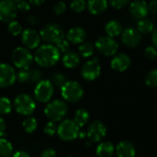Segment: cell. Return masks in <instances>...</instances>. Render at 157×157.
Here are the masks:
<instances>
[{
    "label": "cell",
    "instance_id": "obj_1",
    "mask_svg": "<svg viewBox=\"0 0 157 157\" xmlns=\"http://www.w3.org/2000/svg\"><path fill=\"white\" fill-rule=\"evenodd\" d=\"M60 55L61 52L56 46L52 44H44L37 48L33 59L39 66L49 68L58 63Z\"/></svg>",
    "mask_w": 157,
    "mask_h": 157
},
{
    "label": "cell",
    "instance_id": "obj_2",
    "mask_svg": "<svg viewBox=\"0 0 157 157\" xmlns=\"http://www.w3.org/2000/svg\"><path fill=\"white\" fill-rule=\"evenodd\" d=\"M68 112V107L63 100L55 99L47 104L44 109L46 117L51 121H62Z\"/></svg>",
    "mask_w": 157,
    "mask_h": 157
},
{
    "label": "cell",
    "instance_id": "obj_3",
    "mask_svg": "<svg viewBox=\"0 0 157 157\" xmlns=\"http://www.w3.org/2000/svg\"><path fill=\"white\" fill-rule=\"evenodd\" d=\"M41 40L49 44H56L64 39V31L63 28L55 23H49L45 25L40 32Z\"/></svg>",
    "mask_w": 157,
    "mask_h": 157
},
{
    "label": "cell",
    "instance_id": "obj_4",
    "mask_svg": "<svg viewBox=\"0 0 157 157\" xmlns=\"http://www.w3.org/2000/svg\"><path fill=\"white\" fill-rule=\"evenodd\" d=\"M61 94L64 100L74 103L81 99L84 90L79 83L75 81H66V83L61 87Z\"/></svg>",
    "mask_w": 157,
    "mask_h": 157
},
{
    "label": "cell",
    "instance_id": "obj_5",
    "mask_svg": "<svg viewBox=\"0 0 157 157\" xmlns=\"http://www.w3.org/2000/svg\"><path fill=\"white\" fill-rule=\"evenodd\" d=\"M12 62L14 65L20 70L22 69H29V66L33 62V55L27 48L17 47L16 48L11 55Z\"/></svg>",
    "mask_w": 157,
    "mask_h": 157
},
{
    "label": "cell",
    "instance_id": "obj_6",
    "mask_svg": "<svg viewBox=\"0 0 157 157\" xmlns=\"http://www.w3.org/2000/svg\"><path fill=\"white\" fill-rule=\"evenodd\" d=\"M14 106L17 112L23 116L31 115L36 109L35 100L28 94L17 95L14 100Z\"/></svg>",
    "mask_w": 157,
    "mask_h": 157
},
{
    "label": "cell",
    "instance_id": "obj_7",
    "mask_svg": "<svg viewBox=\"0 0 157 157\" xmlns=\"http://www.w3.org/2000/svg\"><path fill=\"white\" fill-rule=\"evenodd\" d=\"M57 133L63 141L69 142L76 139L79 136L80 131H79V127L75 122V121L67 119V120H63L60 123L57 129Z\"/></svg>",
    "mask_w": 157,
    "mask_h": 157
},
{
    "label": "cell",
    "instance_id": "obj_8",
    "mask_svg": "<svg viewBox=\"0 0 157 157\" xmlns=\"http://www.w3.org/2000/svg\"><path fill=\"white\" fill-rule=\"evenodd\" d=\"M54 86L50 80H40L34 89V97L40 103L49 102L53 95Z\"/></svg>",
    "mask_w": 157,
    "mask_h": 157
},
{
    "label": "cell",
    "instance_id": "obj_9",
    "mask_svg": "<svg viewBox=\"0 0 157 157\" xmlns=\"http://www.w3.org/2000/svg\"><path fill=\"white\" fill-rule=\"evenodd\" d=\"M95 46L98 51L105 56L114 55L119 49L118 42L113 38L109 36H102L98 38L96 41Z\"/></svg>",
    "mask_w": 157,
    "mask_h": 157
},
{
    "label": "cell",
    "instance_id": "obj_10",
    "mask_svg": "<svg viewBox=\"0 0 157 157\" xmlns=\"http://www.w3.org/2000/svg\"><path fill=\"white\" fill-rule=\"evenodd\" d=\"M101 72V67L98 58L91 59L86 62L81 68V75L86 81H94L99 75Z\"/></svg>",
    "mask_w": 157,
    "mask_h": 157
},
{
    "label": "cell",
    "instance_id": "obj_11",
    "mask_svg": "<svg viewBox=\"0 0 157 157\" xmlns=\"http://www.w3.org/2000/svg\"><path fill=\"white\" fill-rule=\"evenodd\" d=\"M17 13V2L15 0H0V20L10 22L15 19Z\"/></svg>",
    "mask_w": 157,
    "mask_h": 157
},
{
    "label": "cell",
    "instance_id": "obj_12",
    "mask_svg": "<svg viewBox=\"0 0 157 157\" xmlns=\"http://www.w3.org/2000/svg\"><path fill=\"white\" fill-rule=\"evenodd\" d=\"M17 79L15 69L7 63H0V87L12 86Z\"/></svg>",
    "mask_w": 157,
    "mask_h": 157
},
{
    "label": "cell",
    "instance_id": "obj_13",
    "mask_svg": "<svg viewBox=\"0 0 157 157\" xmlns=\"http://www.w3.org/2000/svg\"><path fill=\"white\" fill-rule=\"evenodd\" d=\"M40 35L35 29H26L22 31L21 34V40L24 46L27 49L33 50L40 46Z\"/></svg>",
    "mask_w": 157,
    "mask_h": 157
},
{
    "label": "cell",
    "instance_id": "obj_14",
    "mask_svg": "<svg viewBox=\"0 0 157 157\" xmlns=\"http://www.w3.org/2000/svg\"><path fill=\"white\" fill-rule=\"evenodd\" d=\"M121 40L125 46L130 48H135L141 43L142 36L137 29L133 28H127L121 33Z\"/></svg>",
    "mask_w": 157,
    "mask_h": 157
},
{
    "label": "cell",
    "instance_id": "obj_15",
    "mask_svg": "<svg viewBox=\"0 0 157 157\" xmlns=\"http://www.w3.org/2000/svg\"><path fill=\"white\" fill-rule=\"evenodd\" d=\"M106 134H107V128L105 124L99 121H93L88 127L87 136L94 143L100 142L106 136Z\"/></svg>",
    "mask_w": 157,
    "mask_h": 157
},
{
    "label": "cell",
    "instance_id": "obj_16",
    "mask_svg": "<svg viewBox=\"0 0 157 157\" xmlns=\"http://www.w3.org/2000/svg\"><path fill=\"white\" fill-rule=\"evenodd\" d=\"M130 13L136 18H144L148 13V4L144 0H134L130 5Z\"/></svg>",
    "mask_w": 157,
    "mask_h": 157
},
{
    "label": "cell",
    "instance_id": "obj_17",
    "mask_svg": "<svg viewBox=\"0 0 157 157\" xmlns=\"http://www.w3.org/2000/svg\"><path fill=\"white\" fill-rule=\"evenodd\" d=\"M111 68L117 72H124L131 65V58L125 53H120L114 56L110 63Z\"/></svg>",
    "mask_w": 157,
    "mask_h": 157
},
{
    "label": "cell",
    "instance_id": "obj_18",
    "mask_svg": "<svg viewBox=\"0 0 157 157\" xmlns=\"http://www.w3.org/2000/svg\"><path fill=\"white\" fill-rule=\"evenodd\" d=\"M67 40L74 44H81L86 38V32L83 28L75 27L68 30L66 34Z\"/></svg>",
    "mask_w": 157,
    "mask_h": 157
},
{
    "label": "cell",
    "instance_id": "obj_19",
    "mask_svg": "<svg viewBox=\"0 0 157 157\" xmlns=\"http://www.w3.org/2000/svg\"><path fill=\"white\" fill-rule=\"evenodd\" d=\"M115 151L118 157H134L136 155V148L134 144L128 141L121 142L117 145Z\"/></svg>",
    "mask_w": 157,
    "mask_h": 157
},
{
    "label": "cell",
    "instance_id": "obj_20",
    "mask_svg": "<svg viewBox=\"0 0 157 157\" xmlns=\"http://www.w3.org/2000/svg\"><path fill=\"white\" fill-rule=\"evenodd\" d=\"M86 6L92 15H99L108 8V0H88Z\"/></svg>",
    "mask_w": 157,
    "mask_h": 157
},
{
    "label": "cell",
    "instance_id": "obj_21",
    "mask_svg": "<svg viewBox=\"0 0 157 157\" xmlns=\"http://www.w3.org/2000/svg\"><path fill=\"white\" fill-rule=\"evenodd\" d=\"M105 30L109 37L115 38V37H119L122 33L123 28H122V25L119 21L110 20L107 23L105 27Z\"/></svg>",
    "mask_w": 157,
    "mask_h": 157
},
{
    "label": "cell",
    "instance_id": "obj_22",
    "mask_svg": "<svg viewBox=\"0 0 157 157\" xmlns=\"http://www.w3.org/2000/svg\"><path fill=\"white\" fill-rule=\"evenodd\" d=\"M115 148L110 142H103L97 147L96 154L98 157H111L114 154Z\"/></svg>",
    "mask_w": 157,
    "mask_h": 157
},
{
    "label": "cell",
    "instance_id": "obj_23",
    "mask_svg": "<svg viewBox=\"0 0 157 157\" xmlns=\"http://www.w3.org/2000/svg\"><path fill=\"white\" fill-rule=\"evenodd\" d=\"M62 60L66 68H75L80 63V56L75 52H67L64 53Z\"/></svg>",
    "mask_w": 157,
    "mask_h": 157
},
{
    "label": "cell",
    "instance_id": "obj_24",
    "mask_svg": "<svg viewBox=\"0 0 157 157\" xmlns=\"http://www.w3.org/2000/svg\"><path fill=\"white\" fill-rule=\"evenodd\" d=\"M75 122L77 124V126L79 128L84 127L89 121V113L86 109H79L78 110H76L75 114V119H74Z\"/></svg>",
    "mask_w": 157,
    "mask_h": 157
},
{
    "label": "cell",
    "instance_id": "obj_25",
    "mask_svg": "<svg viewBox=\"0 0 157 157\" xmlns=\"http://www.w3.org/2000/svg\"><path fill=\"white\" fill-rule=\"evenodd\" d=\"M155 27H154V23L147 18H142L139 20V22L137 23V30L140 33L143 34H148L151 33L154 30Z\"/></svg>",
    "mask_w": 157,
    "mask_h": 157
},
{
    "label": "cell",
    "instance_id": "obj_26",
    "mask_svg": "<svg viewBox=\"0 0 157 157\" xmlns=\"http://www.w3.org/2000/svg\"><path fill=\"white\" fill-rule=\"evenodd\" d=\"M94 50L95 46L92 42H83L78 48L80 55L84 58H88L92 56V54L94 53Z\"/></svg>",
    "mask_w": 157,
    "mask_h": 157
},
{
    "label": "cell",
    "instance_id": "obj_27",
    "mask_svg": "<svg viewBox=\"0 0 157 157\" xmlns=\"http://www.w3.org/2000/svg\"><path fill=\"white\" fill-rule=\"evenodd\" d=\"M13 152V146L10 142L6 139L0 138V156L8 157Z\"/></svg>",
    "mask_w": 157,
    "mask_h": 157
},
{
    "label": "cell",
    "instance_id": "obj_28",
    "mask_svg": "<svg viewBox=\"0 0 157 157\" xmlns=\"http://www.w3.org/2000/svg\"><path fill=\"white\" fill-rule=\"evenodd\" d=\"M22 126H23V129L26 132L28 133H32L33 132L36 131L37 129V126H38V123H37V121L35 118L33 117H29L27 118L23 123H22Z\"/></svg>",
    "mask_w": 157,
    "mask_h": 157
},
{
    "label": "cell",
    "instance_id": "obj_29",
    "mask_svg": "<svg viewBox=\"0 0 157 157\" xmlns=\"http://www.w3.org/2000/svg\"><path fill=\"white\" fill-rule=\"evenodd\" d=\"M12 110L11 101L5 97L0 98V115H6L10 113Z\"/></svg>",
    "mask_w": 157,
    "mask_h": 157
},
{
    "label": "cell",
    "instance_id": "obj_30",
    "mask_svg": "<svg viewBox=\"0 0 157 157\" xmlns=\"http://www.w3.org/2000/svg\"><path fill=\"white\" fill-rule=\"evenodd\" d=\"M7 30L9 33L13 36H17L20 33H22V26L20 25L19 22L16 20H12L8 23L7 25Z\"/></svg>",
    "mask_w": 157,
    "mask_h": 157
},
{
    "label": "cell",
    "instance_id": "obj_31",
    "mask_svg": "<svg viewBox=\"0 0 157 157\" xmlns=\"http://www.w3.org/2000/svg\"><path fill=\"white\" fill-rule=\"evenodd\" d=\"M145 84L148 86L155 87L157 86V69L151 70L145 77Z\"/></svg>",
    "mask_w": 157,
    "mask_h": 157
},
{
    "label": "cell",
    "instance_id": "obj_32",
    "mask_svg": "<svg viewBox=\"0 0 157 157\" xmlns=\"http://www.w3.org/2000/svg\"><path fill=\"white\" fill-rule=\"evenodd\" d=\"M51 82L52 83L53 86H55L57 87H62L66 83V77L61 73H55L52 75Z\"/></svg>",
    "mask_w": 157,
    "mask_h": 157
},
{
    "label": "cell",
    "instance_id": "obj_33",
    "mask_svg": "<svg viewBox=\"0 0 157 157\" xmlns=\"http://www.w3.org/2000/svg\"><path fill=\"white\" fill-rule=\"evenodd\" d=\"M71 9L75 13H80L86 7V3L85 0H73L70 4Z\"/></svg>",
    "mask_w": 157,
    "mask_h": 157
},
{
    "label": "cell",
    "instance_id": "obj_34",
    "mask_svg": "<svg viewBox=\"0 0 157 157\" xmlns=\"http://www.w3.org/2000/svg\"><path fill=\"white\" fill-rule=\"evenodd\" d=\"M17 79L20 83H28L30 82V70L29 69H22L17 75Z\"/></svg>",
    "mask_w": 157,
    "mask_h": 157
},
{
    "label": "cell",
    "instance_id": "obj_35",
    "mask_svg": "<svg viewBox=\"0 0 157 157\" xmlns=\"http://www.w3.org/2000/svg\"><path fill=\"white\" fill-rule=\"evenodd\" d=\"M57 129H58V127L56 126L55 122L50 121L48 123H46V125L44 127V132L49 136H53L57 132Z\"/></svg>",
    "mask_w": 157,
    "mask_h": 157
},
{
    "label": "cell",
    "instance_id": "obj_36",
    "mask_svg": "<svg viewBox=\"0 0 157 157\" xmlns=\"http://www.w3.org/2000/svg\"><path fill=\"white\" fill-rule=\"evenodd\" d=\"M56 47L57 49L59 50L60 52H69V49H70V44H69V41L65 39H63L62 40H60L58 43H56Z\"/></svg>",
    "mask_w": 157,
    "mask_h": 157
},
{
    "label": "cell",
    "instance_id": "obj_37",
    "mask_svg": "<svg viewBox=\"0 0 157 157\" xmlns=\"http://www.w3.org/2000/svg\"><path fill=\"white\" fill-rule=\"evenodd\" d=\"M109 4L112 7L116 8V9H121L123 8L124 6H126L131 0H109Z\"/></svg>",
    "mask_w": 157,
    "mask_h": 157
},
{
    "label": "cell",
    "instance_id": "obj_38",
    "mask_svg": "<svg viewBox=\"0 0 157 157\" xmlns=\"http://www.w3.org/2000/svg\"><path fill=\"white\" fill-rule=\"evenodd\" d=\"M65 10H66V4L64 2H63V1L57 2L53 6V11L58 16L63 14L65 12Z\"/></svg>",
    "mask_w": 157,
    "mask_h": 157
},
{
    "label": "cell",
    "instance_id": "obj_39",
    "mask_svg": "<svg viewBox=\"0 0 157 157\" xmlns=\"http://www.w3.org/2000/svg\"><path fill=\"white\" fill-rule=\"evenodd\" d=\"M42 78V73L40 70H30V83H38Z\"/></svg>",
    "mask_w": 157,
    "mask_h": 157
},
{
    "label": "cell",
    "instance_id": "obj_40",
    "mask_svg": "<svg viewBox=\"0 0 157 157\" xmlns=\"http://www.w3.org/2000/svg\"><path fill=\"white\" fill-rule=\"evenodd\" d=\"M144 55L147 59L149 60H154L157 56V50L155 47L153 46H148L145 51H144Z\"/></svg>",
    "mask_w": 157,
    "mask_h": 157
},
{
    "label": "cell",
    "instance_id": "obj_41",
    "mask_svg": "<svg viewBox=\"0 0 157 157\" xmlns=\"http://www.w3.org/2000/svg\"><path fill=\"white\" fill-rule=\"evenodd\" d=\"M17 10L21 11V12H27L30 9V4L28 1L25 0H21L17 2Z\"/></svg>",
    "mask_w": 157,
    "mask_h": 157
},
{
    "label": "cell",
    "instance_id": "obj_42",
    "mask_svg": "<svg viewBox=\"0 0 157 157\" xmlns=\"http://www.w3.org/2000/svg\"><path fill=\"white\" fill-rule=\"evenodd\" d=\"M40 157H56V152L52 148H48L42 151Z\"/></svg>",
    "mask_w": 157,
    "mask_h": 157
},
{
    "label": "cell",
    "instance_id": "obj_43",
    "mask_svg": "<svg viewBox=\"0 0 157 157\" xmlns=\"http://www.w3.org/2000/svg\"><path fill=\"white\" fill-rule=\"evenodd\" d=\"M149 11H151L154 14H157V0H152L148 4Z\"/></svg>",
    "mask_w": 157,
    "mask_h": 157
},
{
    "label": "cell",
    "instance_id": "obj_44",
    "mask_svg": "<svg viewBox=\"0 0 157 157\" xmlns=\"http://www.w3.org/2000/svg\"><path fill=\"white\" fill-rule=\"evenodd\" d=\"M27 20H28L29 23H30V24H32V25H35V24H37V23L39 22V17H36V16L33 15V14H30V15H29V16L27 17Z\"/></svg>",
    "mask_w": 157,
    "mask_h": 157
},
{
    "label": "cell",
    "instance_id": "obj_45",
    "mask_svg": "<svg viewBox=\"0 0 157 157\" xmlns=\"http://www.w3.org/2000/svg\"><path fill=\"white\" fill-rule=\"evenodd\" d=\"M6 132V122L3 118L0 117V138L5 134Z\"/></svg>",
    "mask_w": 157,
    "mask_h": 157
},
{
    "label": "cell",
    "instance_id": "obj_46",
    "mask_svg": "<svg viewBox=\"0 0 157 157\" xmlns=\"http://www.w3.org/2000/svg\"><path fill=\"white\" fill-rule=\"evenodd\" d=\"M153 34H152V40H153V43L155 45V47L156 48L157 50V28L154 29V30L152 31Z\"/></svg>",
    "mask_w": 157,
    "mask_h": 157
},
{
    "label": "cell",
    "instance_id": "obj_47",
    "mask_svg": "<svg viewBox=\"0 0 157 157\" xmlns=\"http://www.w3.org/2000/svg\"><path fill=\"white\" fill-rule=\"evenodd\" d=\"M44 2H45V0H29V4L32 6H40Z\"/></svg>",
    "mask_w": 157,
    "mask_h": 157
},
{
    "label": "cell",
    "instance_id": "obj_48",
    "mask_svg": "<svg viewBox=\"0 0 157 157\" xmlns=\"http://www.w3.org/2000/svg\"><path fill=\"white\" fill-rule=\"evenodd\" d=\"M13 157H29V154H27L26 152H23V151H18L17 153L14 154Z\"/></svg>",
    "mask_w": 157,
    "mask_h": 157
},
{
    "label": "cell",
    "instance_id": "obj_49",
    "mask_svg": "<svg viewBox=\"0 0 157 157\" xmlns=\"http://www.w3.org/2000/svg\"><path fill=\"white\" fill-rule=\"evenodd\" d=\"M16 2H18V1H21V0H15Z\"/></svg>",
    "mask_w": 157,
    "mask_h": 157
},
{
    "label": "cell",
    "instance_id": "obj_50",
    "mask_svg": "<svg viewBox=\"0 0 157 157\" xmlns=\"http://www.w3.org/2000/svg\"><path fill=\"white\" fill-rule=\"evenodd\" d=\"M70 157H74V156H70Z\"/></svg>",
    "mask_w": 157,
    "mask_h": 157
}]
</instances>
